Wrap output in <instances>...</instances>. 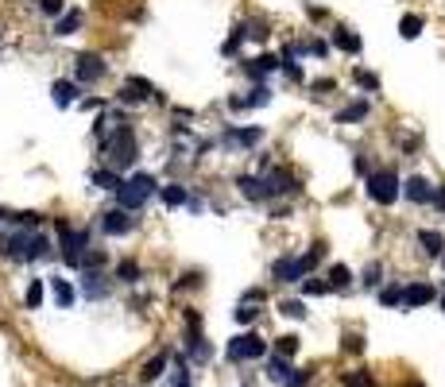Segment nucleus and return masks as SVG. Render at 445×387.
<instances>
[{
	"mask_svg": "<svg viewBox=\"0 0 445 387\" xmlns=\"http://www.w3.org/2000/svg\"><path fill=\"white\" fill-rule=\"evenodd\" d=\"M198 283H201V275H198V271H190V275H182L175 287H198Z\"/></svg>",
	"mask_w": 445,
	"mask_h": 387,
	"instance_id": "37998d69",
	"label": "nucleus"
},
{
	"mask_svg": "<svg viewBox=\"0 0 445 387\" xmlns=\"http://www.w3.org/2000/svg\"><path fill=\"white\" fill-rule=\"evenodd\" d=\"M167 364H170V352H159V357H151V364H144V372H139V376L151 384V379L163 376V368H167Z\"/></svg>",
	"mask_w": 445,
	"mask_h": 387,
	"instance_id": "393cba45",
	"label": "nucleus"
},
{
	"mask_svg": "<svg viewBox=\"0 0 445 387\" xmlns=\"http://www.w3.org/2000/svg\"><path fill=\"white\" fill-rule=\"evenodd\" d=\"M105 151H109L112 171H120V167H132V163H136L139 147H136V135H132V128L120 124V128H117V135H112L109 144H105Z\"/></svg>",
	"mask_w": 445,
	"mask_h": 387,
	"instance_id": "20e7f679",
	"label": "nucleus"
},
{
	"mask_svg": "<svg viewBox=\"0 0 445 387\" xmlns=\"http://www.w3.org/2000/svg\"><path fill=\"white\" fill-rule=\"evenodd\" d=\"M89 178H93V186H101V190H112V194H120V190H124V182H128V178H120V171H105V167H97Z\"/></svg>",
	"mask_w": 445,
	"mask_h": 387,
	"instance_id": "2eb2a0df",
	"label": "nucleus"
},
{
	"mask_svg": "<svg viewBox=\"0 0 445 387\" xmlns=\"http://www.w3.org/2000/svg\"><path fill=\"white\" fill-rule=\"evenodd\" d=\"M50 93H55V105H74V97H78V82H55L50 86Z\"/></svg>",
	"mask_w": 445,
	"mask_h": 387,
	"instance_id": "a211bd4d",
	"label": "nucleus"
},
{
	"mask_svg": "<svg viewBox=\"0 0 445 387\" xmlns=\"http://www.w3.org/2000/svg\"><path fill=\"white\" fill-rule=\"evenodd\" d=\"M379 302H384V306H403V287H399V283L384 287L379 290Z\"/></svg>",
	"mask_w": 445,
	"mask_h": 387,
	"instance_id": "cd10ccee",
	"label": "nucleus"
},
{
	"mask_svg": "<svg viewBox=\"0 0 445 387\" xmlns=\"http://www.w3.org/2000/svg\"><path fill=\"white\" fill-rule=\"evenodd\" d=\"M163 202H167L170 209H178V205H186V190H182V186H167V190H163Z\"/></svg>",
	"mask_w": 445,
	"mask_h": 387,
	"instance_id": "7c9ffc66",
	"label": "nucleus"
},
{
	"mask_svg": "<svg viewBox=\"0 0 445 387\" xmlns=\"http://www.w3.org/2000/svg\"><path fill=\"white\" fill-rule=\"evenodd\" d=\"M437 299V287H430V283H411V287H403V306L406 310H418L426 306V302Z\"/></svg>",
	"mask_w": 445,
	"mask_h": 387,
	"instance_id": "9d476101",
	"label": "nucleus"
},
{
	"mask_svg": "<svg viewBox=\"0 0 445 387\" xmlns=\"http://www.w3.org/2000/svg\"><path fill=\"white\" fill-rule=\"evenodd\" d=\"M39 306H43V283L31 279L28 283V310H39Z\"/></svg>",
	"mask_w": 445,
	"mask_h": 387,
	"instance_id": "2f4dec72",
	"label": "nucleus"
},
{
	"mask_svg": "<svg viewBox=\"0 0 445 387\" xmlns=\"http://www.w3.org/2000/svg\"><path fill=\"white\" fill-rule=\"evenodd\" d=\"M399 194H403V182H399L395 171H372L368 174V198L376 205H395Z\"/></svg>",
	"mask_w": 445,
	"mask_h": 387,
	"instance_id": "7ed1b4c3",
	"label": "nucleus"
},
{
	"mask_svg": "<svg viewBox=\"0 0 445 387\" xmlns=\"http://www.w3.org/2000/svg\"><path fill=\"white\" fill-rule=\"evenodd\" d=\"M8 217H12V213H4V209H0V221H8Z\"/></svg>",
	"mask_w": 445,
	"mask_h": 387,
	"instance_id": "09e8293b",
	"label": "nucleus"
},
{
	"mask_svg": "<svg viewBox=\"0 0 445 387\" xmlns=\"http://www.w3.org/2000/svg\"><path fill=\"white\" fill-rule=\"evenodd\" d=\"M175 387H190V372H186V360L182 357L175 360Z\"/></svg>",
	"mask_w": 445,
	"mask_h": 387,
	"instance_id": "c9c22d12",
	"label": "nucleus"
},
{
	"mask_svg": "<svg viewBox=\"0 0 445 387\" xmlns=\"http://www.w3.org/2000/svg\"><path fill=\"white\" fill-rule=\"evenodd\" d=\"M101 263H105V252H86V271L101 267Z\"/></svg>",
	"mask_w": 445,
	"mask_h": 387,
	"instance_id": "ea45409f",
	"label": "nucleus"
},
{
	"mask_svg": "<svg viewBox=\"0 0 445 387\" xmlns=\"http://www.w3.org/2000/svg\"><path fill=\"white\" fill-rule=\"evenodd\" d=\"M151 97H159L155 93V86H151L148 77H124V89H120V101H132V105H136V101H151Z\"/></svg>",
	"mask_w": 445,
	"mask_h": 387,
	"instance_id": "1a4fd4ad",
	"label": "nucleus"
},
{
	"mask_svg": "<svg viewBox=\"0 0 445 387\" xmlns=\"http://www.w3.org/2000/svg\"><path fill=\"white\" fill-rule=\"evenodd\" d=\"M333 43L345 50V55H356V50H360V35H353L348 28H337L333 31Z\"/></svg>",
	"mask_w": 445,
	"mask_h": 387,
	"instance_id": "412c9836",
	"label": "nucleus"
},
{
	"mask_svg": "<svg viewBox=\"0 0 445 387\" xmlns=\"http://www.w3.org/2000/svg\"><path fill=\"white\" fill-rule=\"evenodd\" d=\"M264 140V128H233L225 135V144H240V147H256Z\"/></svg>",
	"mask_w": 445,
	"mask_h": 387,
	"instance_id": "dca6fc26",
	"label": "nucleus"
},
{
	"mask_svg": "<svg viewBox=\"0 0 445 387\" xmlns=\"http://www.w3.org/2000/svg\"><path fill=\"white\" fill-rule=\"evenodd\" d=\"M151 194H155V174H148V171H139V174H132L128 182H124V190L117 194V209H139V205L148 202Z\"/></svg>",
	"mask_w": 445,
	"mask_h": 387,
	"instance_id": "f03ea898",
	"label": "nucleus"
},
{
	"mask_svg": "<svg viewBox=\"0 0 445 387\" xmlns=\"http://www.w3.org/2000/svg\"><path fill=\"white\" fill-rule=\"evenodd\" d=\"M345 352H364V337H360V333H348V337H345Z\"/></svg>",
	"mask_w": 445,
	"mask_h": 387,
	"instance_id": "58836bf2",
	"label": "nucleus"
},
{
	"mask_svg": "<svg viewBox=\"0 0 445 387\" xmlns=\"http://www.w3.org/2000/svg\"><path fill=\"white\" fill-rule=\"evenodd\" d=\"M310 89H314V93H329V89H333V82H329V77H322V82H314Z\"/></svg>",
	"mask_w": 445,
	"mask_h": 387,
	"instance_id": "a18cd8bd",
	"label": "nucleus"
},
{
	"mask_svg": "<svg viewBox=\"0 0 445 387\" xmlns=\"http://www.w3.org/2000/svg\"><path fill=\"white\" fill-rule=\"evenodd\" d=\"M279 66H283V62H279L275 55H259L256 62H252V66H248V74H252V77H264V74H275Z\"/></svg>",
	"mask_w": 445,
	"mask_h": 387,
	"instance_id": "aec40b11",
	"label": "nucleus"
},
{
	"mask_svg": "<svg viewBox=\"0 0 445 387\" xmlns=\"http://www.w3.org/2000/svg\"><path fill=\"white\" fill-rule=\"evenodd\" d=\"M306 379H310V372H306V368H302V372H295V376L287 379V387H302V384H306Z\"/></svg>",
	"mask_w": 445,
	"mask_h": 387,
	"instance_id": "c03bdc74",
	"label": "nucleus"
},
{
	"mask_svg": "<svg viewBox=\"0 0 445 387\" xmlns=\"http://www.w3.org/2000/svg\"><path fill=\"white\" fill-rule=\"evenodd\" d=\"M256 314H259V310H256V302H240V306H237V321H240V325H248V321H256Z\"/></svg>",
	"mask_w": 445,
	"mask_h": 387,
	"instance_id": "72a5a7b5",
	"label": "nucleus"
},
{
	"mask_svg": "<svg viewBox=\"0 0 445 387\" xmlns=\"http://www.w3.org/2000/svg\"><path fill=\"white\" fill-rule=\"evenodd\" d=\"M267 357V341L259 333H240V337L228 341V360L233 364H244V360H259Z\"/></svg>",
	"mask_w": 445,
	"mask_h": 387,
	"instance_id": "423d86ee",
	"label": "nucleus"
},
{
	"mask_svg": "<svg viewBox=\"0 0 445 387\" xmlns=\"http://www.w3.org/2000/svg\"><path fill=\"white\" fill-rule=\"evenodd\" d=\"M434 202H437V205H442V209H445V186H437V194H434Z\"/></svg>",
	"mask_w": 445,
	"mask_h": 387,
	"instance_id": "49530a36",
	"label": "nucleus"
},
{
	"mask_svg": "<svg viewBox=\"0 0 445 387\" xmlns=\"http://www.w3.org/2000/svg\"><path fill=\"white\" fill-rule=\"evenodd\" d=\"M50 248V240L43 236V232H16V236H8L4 240V252H8L12 260H43Z\"/></svg>",
	"mask_w": 445,
	"mask_h": 387,
	"instance_id": "f257e3e1",
	"label": "nucleus"
},
{
	"mask_svg": "<svg viewBox=\"0 0 445 387\" xmlns=\"http://www.w3.org/2000/svg\"><path fill=\"white\" fill-rule=\"evenodd\" d=\"M279 310H283L287 318H306V302H298V299H287Z\"/></svg>",
	"mask_w": 445,
	"mask_h": 387,
	"instance_id": "473e14b6",
	"label": "nucleus"
},
{
	"mask_svg": "<svg viewBox=\"0 0 445 387\" xmlns=\"http://www.w3.org/2000/svg\"><path fill=\"white\" fill-rule=\"evenodd\" d=\"M341 384H345V387H376V376H372L368 368H353V372L341 376Z\"/></svg>",
	"mask_w": 445,
	"mask_h": 387,
	"instance_id": "6ab92c4d",
	"label": "nucleus"
},
{
	"mask_svg": "<svg viewBox=\"0 0 445 387\" xmlns=\"http://www.w3.org/2000/svg\"><path fill=\"white\" fill-rule=\"evenodd\" d=\"M117 275H120L124 283H136V279H139V263H136V260H120V263H117Z\"/></svg>",
	"mask_w": 445,
	"mask_h": 387,
	"instance_id": "c756f323",
	"label": "nucleus"
},
{
	"mask_svg": "<svg viewBox=\"0 0 445 387\" xmlns=\"http://www.w3.org/2000/svg\"><path fill=\"white\" fill-rule=\"evenodd\" d=\"M418 244L426 248V256H442V248H445L442 232H430V229H422V232H418Z\"/></svg>",
	"mask_w": 445,
	"mask_h": 387,
	"instance_id": "4be33fe9",
	"label": "nucleus"
},
{
	"mask_svg": "<svg viewBox=\"0 0 445 387\" xmlns=\"http://www.w3.org/2000/svg\"><path fill=\"white\" fill-rule=\"evenodd\" d=\"M379 283V263H368V271H364V287H376Z\"/></svg>",
	"mask_w": 445,
	"mask_h": 387,
	"instance_id": "a19ab883",
	"label": "nucleus"
},
{
	"mask_svg": "<svg viewBox=\"0 0 445 387\" xmlns=\"http://www.w3.org/2000/svg\"><path fill=\"white\" fill-rule=\"evenodd\" d=\"M105 77V58L101 55H78V82H97Z\"/></svg>",
	"mask_w": 445,
	"mask_h": 387,
	"instance_id": "ddd939ff",
	"label": "nucleus"
},
{
	"mask_svg": "<svg viewBox=\"0 0 445 387\" xmlns=\"http://www.w3.org/2000/svg\"><path fill=\"white\" fill-rule=\"evenodd\" d=\"M356 82H360L364 89H372V93L379 89V77H376V74H368V70H356Z\"/></svg>",
	"mask_w": 445,
	"mask_h": 387,
	"instance_id": "e433bc0d",
	"label": "nucleus"
},
{
	"mask_svg": "<svg viewBox=\"0 0 445 387\" xmlns=\"http://www.w3.org/2000/svg\"><path fill=\"white\" fill-rule=\"evenodd\" d=\"M50 287H55V299H59V306H74V290H70L66 279H55Z\"/></svg>",
	"mask_w": 445,
	"mask_h": 387,
	"instance_id": "c85d7f7f",
	"label": "nucleus"
},
{
	"mask_svg": "<svg viewBox=\"0 0 445 387\" xmlns=\"http://www.w3.org/2000/svg\"><path fill=\"white\" fill-rule=\"evenodd\" d=\"M442 310H445V294H442Z\"/></svg>",
	"mask_w": 445,
	"mask_h": 387,
	"instance_id": "8fccbe9b",
	"label": "nucleus"
},
{
	"mask_svg": "<svg viewBox=\"0 0 445 387\" xmlns=\"http://www.w3.org/2000/svg\"><path fill=\"white\" fill-rule=\"evenodd\" d=\"M132 225H136V217H132L128 209H109L105 213V221H101V229L112 232V236H120V232H132Z\"/></svg>",
	"mask_w": 445,
	"mask_h": 387,
	"instance_id": "f8f14e48",
	"label": "nucleus"
},
{
	"mask_svg": "<svg viewBox=\"0 0 445 387\" xmlns=\"http://www.w3.org/2000/svg\"><path fill=\"white\" fill-rule=\"evenodd\" d=\"M368 101H353V105H345L341 113H337V124H356V120H364L368 116Z\"/></svg>",
	"mask_w": 445,
	"mask_h": 387,
	"instance_id": "f3484780",
	"label": "nucleus"
},
{
	"mask_svg": "<svg viewBox=\"0 0 445 387\" xmlns=\"http://www.w3.org/2000/svg\"><path fill=\"white\" fill-rule=\"evenodd\" d=\"M422 23H426V19L411 12V16L399 19V35H403V39H418V35H422Z\"/></svg>",
	"mask_w": 445,
	"mask_h": 387,
	"instance_id": "b1692460",
	"label": "nucleus"
},
{
	"mask_svg": "<svg viewBox=\"0 0 445 387\" xmlns=\"http://www.w3.org/2000/svg\"><path fill=\"white\" fill-rule=\"evenodd\" d=\"M298 182L290 178L283 167H275V171H267L264 174V198H275V194H295Z\"/></svg>",
	"mask_w": 445,
	"mask_h": 387,
	"instance_id": "6e6552de",
	"label": "nucleus"
},
{
	"mask_svg": "<svg viewBox=\"0 0 445 387\" xmlns=\"http://www.w3.org/2000/svg\"><path fill=\"white\" fill-rule=\"evenodd\" d=\"M81 19H86V16H81L78 8H74V12H66V16H62L59 23H55V35H74V31L81 28Z\"/></svg>",
	"mask_w": 445,
	"mask_h": 387,
	"instance_id": "5701e85b",
	"label": "nucleus"
},
{
	"mask_svg": "<svg viewBox=\"0 0 445 387\" xmlns=\"http://www.w3.org/2000/svg\"><path fill=\"white\" fill-rule=\"evenodd\" d=\"M403 194L411 198V202H418V205H422V202H434L437 186H430V182L422 178V174H411V178L403 182Z\"/></svg>",
	"mask_w": 445,
	"mask_h": 387,
	"instance_id": "9b49d317",
	"label": "nucleus"
},
{
	"mask_svg": "<svg viewBox=\"0 0 445 387\" xmlns=\"http://www.w3.org/2000/svg\"><path fill=\"white\" fill-rule=\"evenodd\" d=\"M310 267H314V260H310V256H279V260L271 263V279H279V283H302L310 275Z\"/></svg>",
	"mask_w": 445,
	"mask_h": 387,
	"instance_id": "39448f33",
	"label": "nucleus"
},
{
	"mask_svg": "<svg viewBox=\"0 0 445 387\" xmlns=\"http://www.w3.org/2000/svg\"><path fill=\"white\" fill-rule=\"evenodd\" d=\"M348 283H353V271H348L345 263H333V267H329V287H337V290H345Z\"/></svg>",
	"mask_w": 445,
	"mask_h": 387,
	"instance_id": "a878e982",
	"label": "nucleus"
},
{
	"mask_svg": "<svg viewBox=\"0 0 445 387\" xmlns=\"http://www.w3.org/2000/svg\"><path fill=\"white\" fill-rule=\"evenodd\" d=\"M302 290H306V294H326V290H329V283H302Z\"/></svg>",
	"mask_w": 445,
	"mask_h": 387,
	"instance_id": "79ce46f5",
	"label": "nucleus"
},
{
	"mask_svg": "<svg viewBox=\"0 0 445 387\" xmlns=\"http://www.w3.org/2000/svg\"><path fill=\"white\" fill-rule=\"evenodd\" d=\"M290 376H295V368L287 364V357L271 352V360H267V379H271V384H283V387H287Z\"/></svg>",
	"mask_w": 445,
	"mask_h": 387,
	"instance_id": "4468645a",
	"label": "nucleus"
},
{
	"mask_svg": "<svg viewBox=\"0 0 445 387\" xmlns=\"http://www.w3.org/2000/svg\"><path fill=\"white\" fill-rule=\"evenodd\" d=\"M43 16H62V0H39Z\"/></svg>",
	"mask_w": 445,
	"mask_h": 387,
	"instance_id": "4c0bfd02",
	"label": "nucleus"
},
{
	"mask_svg": "<svg viewBox=\"0 0 445 387\" xmlns=\"http://www.w3.org/2000/svg\"><path fill=\"white\" fill-rule=\"evenodd\" d=\"M399 387H422V384H418V379H406V384H399Z\"/></svg>",
	"mask_w": 445,
	"mask_h": 387,
	"instance_id": "de8ad7c7",
	"label": "nucleus"
},
{
	"mask_svg": "<svg viewBox=\"0 0 445 387\" xmlns=\"http://www.w3.org/2000/svg\"><path fill=\"white\" fill-rule=\"evenodd\" d=\"M62 232V256H66V263H81V248H89V232L86 229H66V225H59Z\"/></svg>",
	"mask_w": 445,
	"mask_h": 387,
	"instance_id": "0eeeda50",
	"label": "nucleus"
},
{
	"mask_svg": "<svg viewBox=\"0 0 445 387\" xmlns=\"http://www.w3.org/2000/svg\"><path fill=\"white\" fill-rule=\"evenodd\" d=\"M237 186L248 194V198H264V178H252V174H240Z\"/></svg>",
	"mask_w": 445,
	"mask_h": 387,
	"instance_id": "bb28decb",
	"label": "nucleus"
},
{
	"mask_svg": "<svg viewBox=\"0 0 445 387\" xmlns=\"http://www.w3.org/2000/svg\"><path fill=\"white\" fill-rule=\"evenodd\" d=\"M295 348H298V337H290V333L275 341V352H279V357H295Z\"/></svg>",
	"mask_w": 445,
	"mask_h": 387,
	"instance_id": "f704fd0d",
	"label": "nucleus"
}]
</instances>
